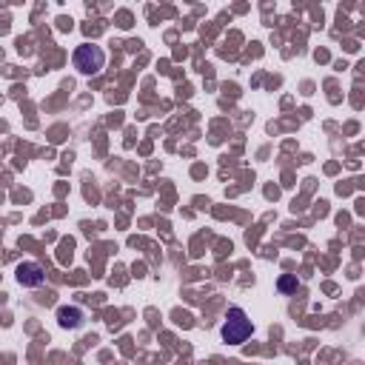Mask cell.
I'll return each instance as SVG.
<instances>
[{
	"mask_svg": "<svg viewBox=\"0 0 365 365\" xmlns=\"http://www.w3.org/2000/svg\"><path fill=\"white\" fill-rule=\"evenodd\" d=\"M279 288H282V291H288V288H294V279H282V282H279Z\"/></svg>",
	"mask_w": 365,
	"mask_h": 365,
	"instance_id": "cell-5",
	"label": "cell"
},
{
	"mask_svg": "<svg viewBox=\"0 0 365 365\" xmlns=\"http://www.w3.org/2000/svg\"><path fill=\"white\" fill-rule=\"evenodd\" d=\"M17 282H20L23 288H37V285H43V282H46L43 265H37V262H23V265H17Z\"/></svg>",
	"mask_w": 365,
	"mask_h": 365,
	"instance_id": "cell-3",
	"label": "cell"
},
{
	"mask_svg": "<svg viewBox=\"0 0 365 365\" xmlns=\"http://www.w3.org/2000/svg\"><path fill=\"white\" fill-rule=\"evenodd\" d=\"M103 63H106V54H103L100 46H91V43L77 46V51H74V68H77V71H83V74H97V71L103 68Z\"/></svg>",
	"mask_w": 365,
	"mask_h": 365,
	"instance_id": "cell-2",
	"label": "cell"
},
{
	"mask_svg": "<svg viewBox=\"0 0 365 365\" xmlns=\"http://www.w3.org/2000/svg\"><path fill=\"white\" fill-rule=\"evenodd\" d=\"M57 322H60L63 328H77V325L83 322V311H80V308H68V305H63V308L57 311Z\"/></svg>",
	"mask_w": 365,
	"mask_h": 365,
	"instance_id": "cell-4",
	"label": "cell"
},
{
	"mask_svg": "<svg viewBox=\"0 0 365 365\" xmlns=\"http://www.w3.org/2000/svg\"><path fill=\"white\" fill-rule=\"evenodd\" d=\"M251 331H254V325H251L248 314L242 308H228L225 322H222V331H220L222 339L231 342V345H240V342H245L251 336Z\"/></svg>",
	"mask_w": 365,
	"mask_h": 365,
	"instance_id": "cell-1",
	"label": "cell"
}]
</instances>
